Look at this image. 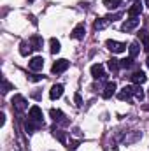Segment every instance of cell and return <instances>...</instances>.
Returning <instances> with one entry per match:
<instances>
[{"instance_id": "obj_1", "label": "cell", "mask_w": 149, "mask_h": 151, "mask_svg": "<svg viewBox=\"0 0 149 151\" xmlns=\"http://www.w3.org/2000/svg\"><path fill=\"white\" fill-rule=\"evenodd\" d=\"M69 60H65V58H62V60H56L54 63H53V67H51V70H53V74H62V72H65L67 69H69Z\"/></svg>"}, {"instance_id": "obj_2", "label": "cell", "mask_w": 149, "mask_h": 151, "mask_svg": "<svg viewBox=\"0 0 149 151\" xmlns=\"http://www.w3.org/2000/svg\"><path fill=\"white\" fill-rule=\"evenodd\" d=\"M12 107H16L18 111H25L28 107V102L23 95H14L12 97Z\"/></svg>"}, {"instance_id": "obj_3", "label": "cell", "mask_w": 149, "mask_h": 151, "mask_svg": "<svg viewBox=\"0 0 149 151\" xmlns=\"http://www.w3.org/2000/svg\"><path fill=\"white\" fill-rule=\"evenodd\" d=\"M28 119H32V121H35L39 125H42V111H40L39 106L30 107V111H28Z\"/></svg>"}, {"instance_id": "obj_4", "label": "cell", "mask_w": 149, "mask_h": 151, "mask_svg": "<svg viewBox=\"0 0 149 151\" xmlns=\"http://www.w3.org/2000/svg\"><path fill=\"white\" fill-rule=\"evenodd\" d=\"M139 25H140V21H139L137 18H130V19H126V21L121 25V30H123V32H126V34H130V32H132V30H135Z\"/></svg>"}, {"instance_id": "obj_5", "label": "cell", "mask_w": 149, "mask_h": 151, "mask_svg": "<svg viewBox=\"0 0 149 151\" xmlns=\"http://www.w3.org/2000/svg\"><path fill=\"white\" fill-rule=\"evenodd\" d=\"M133 95H135V86H125V88L117 93V99H119V100H130Z\"/></svg>"}, {"instance_id": "obj_6", "label": "cell", "mask_w": 149, "mask_h": 151, "mask_svg": "<svg viewBox=\"0 0 149 151\" xmlns=\"http://www.w3.org/2000/svg\"><path fill=\"white\" fill-rule=\"evenodd\" d=\"M105 46L111 49L112 53H123V51H125V47H126V44H125V42H117V40H111V39L105 42Z\"/></svg>"}, {"instance_id": "obj_7", "label": "cell", "mask_w": 149, "mask_h": 151, "mask_svg": "<svg viewBox=\"0 0 149 151\" xmlns=\"http://www.w3.org/2000/svg\"><path fill=\"white\" fill-rule=\"evenodd\" d=\"M28 67H30V70H34V72L42 70V67H44V58H42V56H34V58L28 62Z\"/></svg>"}, {"instance_id": "obj_8", "label": "cell", "mask_w": 149, "mask_h": 151, "mask_svg": "<svg viewBox=\"0 0 149 151\" xmlns=\"http://www.w3.org/2000/svg\"><path fill=\"white\" fill-rule=\"evenodd\" d=\"M62 95H63V86H62V84H53V86H51V91H49L51 100H56V99H60Z\"/></svg>"}, {"instance_id": "obj_9", "label": "cell", "mask_w": 149, "mask_h": 151, "mask_svg": "<svg viewBox=\"0 0 149 151\" xmlns=\"http://www.w3.org/2000/svg\"><path fill=\"white\" fill-rule=\"evenodd\" d=\"M116 88H117V86H116V83H114V81H109V83L105 84L104 93H102V95H104V99H111L112 95L116 93Z\"/></svg>"}, {"instance_id": "obj_10", "label": "cell", "mask_w": 149, "mask_h": 151, "mask_svg": "<svg viewBox=\"0 0 149 151\" xmlns=\"http://www.w3.org/2000/svg\"><path fill=\"white\" fill-rule=\"evenodd\" d=\"M91 76L95 77V79H104L105 74H104V67L100 65V63H95L93 67H91Z\"/></svg>"}, {"instance_id": "obj_11", "label": "cell", "mask_w": 149, "mask_h": 151, "mask_svg": "<svg viewBox=\"0 0 149 151\" xmlns=\"http://www.w3.org/2000/svg\"><path fill=\"white\" fill-rule=\"evenodd\" d=\"M49 116L53 118V121H56V123H67L63 118H65V114L62 113L60 109H51L49 111Z\"/></svg>"}, {"instance_id": "obj_12", "label": "cell", "mask_w": 149, "mask_h": 151, "mask_svg": "<svg viewBox=\"0 0 149 151\" xmlns=\"http://www.w3.org/2000/svg\"><path fill=\"white\" fill-rule=\"evenodd\" d=\"M84 34H86V27L81 23V25H77L74 30H72L70 35H72V39H84Z\"/></svg>"}, {"instance_id": "obj_13", "label": "cell", "mask_w": 149, "mask_h": 151, "mask_svg": "<svg viewBox=\"0 0 149 151\" xmlns=\"http://www.w3.org/2000/svg\"><path fill=\"white\" fill-rule=\"evenodd\" d=\"M130 79H132L135 84H142V83L148 81V76L144 74V72H133V74L130 76Z\"/></svg>"}, {"instance_id": "obj_14", "label": "cell", "mask_w": 149, "mask_h": 151, "mask_svg": "<svg viewBox=\"0 0 149 151\" xmlns=\"http://www.w3.org/2000/svg\"><path fill=\"white\" fill-rule=\"evenodd\" d=\"M32 49H34V46H32L30 42H21V44H19V53H21L23 56H28V55L32 53Z\"/></svg>"}, {"instance_id": "obj_15", "label": "cell", "mask_w": 149, "mask_h": 151, "mask_svg": "<svg viewBox=\"0 0 149 151\" xmlns=\"http://www.w3.org/2000/svg\"><path fill=\"white\" fill-rule=\"evenodd\" d=\"M140 12H142V5H140V4H135V5H132V7L128 9V16H130V18H137Z\"/></svg>"}, {"instance_id": "obj_16", "label": "cell", "mask_w": 149, "mask_h": 151, "mask_svg": "<svg viewBox=\"0 0 149 151\" xmlns=\"http://www.w3.org/2000/svg\"><path fill=\"white\" fill-rule=\"evenodd\" d=\"M128 51H130V56H132V58H135V56H137V55L140 53V44H139L137 40H133V42L130 44Z\"/></svg>"}, {"instance_id": "obj_17", "label": "cell", "mask_w": 149, "mask_h": 151, "mask_svg": "<svg viewBox=\"0 0 149 151\" xmlns=\"http://www.w3.org/2000/svg\"><path fill=\"white\" fill-rule=\"evenodd\" d=\"M139 39L142 40V44H144V49L149 53V34L146 32V30H140V32H139Z\"/></svg>"}, {"instance_id": "obj_18", "label": "cell", "mask_w": 149, "mask_h": 151, "mask_svg": "<svg viewBox=\"0 0 149 151\" xmlns=\"http://www.w3.org/2000/svg\"><path fill=\"white\" fill-rule=\"evenodd\" d=\"M49 46H51V53H53V55L60 53V49H62V46H60V40H56L54 37L49 40Z\"/></svg>"}, {"instance_id": "obj_19", "label": "cell", "mask_w": 149, "mask_h": 151, "mask_svg": "<svg viewBox=\"0 0 149 151\" xmlns=\"http://www.w3.org/2000/svg\"><path fill=\"white\" fill-rule=\"evenodd\" d=\"M30 44L34 46V49H42V37L40 35H34V37L30 39Z\"/></svg>"}, {"instance_id": "obj_20", "label": "cell", "mask_w": 149, "mask_h": 151, "mask_svg": "<svg viewBox=\"0 0 149 151\" xmlns=\"http://www.w3.org/2000/svg\"><path fill=\"white\" fill-rule=\"evenodd\" d=\"M121 2H123V0H105V2H104V5H105L107 9H117Z\"/></svg>"}, {"instance_id": "obj_21", "label": "cell", "mask_w": 149, "mask_h": 151, "mask_svg": "<svg viewBox=\"0 0 149 151\" xmlns=\"http://www.w3.org/2000/svg\"><path fill=\"white\" fill-rule=\"evenodd\" d=\"M119 65H121L123 69H130V67L133 65V58H132V56H128V58H123V60H119Z\"/></svg>"}, {"instance_id": "obj_22", "label": "cell", "mask_w": 149, "mask_h": 151, "mask_svg": "<svg viewBox=\"0 0 149 151\" xmlns=\"http://www.w3.org/2000/svg\"><path fill=\"white\" fill-rule=\"evenodd\" d=\"M107 65H109V69H111L112 72H117V70H119V67H121V65H119V60H116V58H111Z\"/></svg>"}, {"instance_id": "obj_23", "label": "cell", "mask_w": 149, "mask_h": 151, "mask_svg": "<svg viewBox=\"0 0 149 151\" xmlns=\"http://www.w3.org/2000/svg\"><path fill=\"white\" fill-rule=\"evenodd\" d=\"M107 23H109V21H107L105 18H104V19H98V21H95L93 28H95V30H102V28H105V27H107Z\"/></svg>"}, {"instance_id": "obj_24", "label": "cell", "mask_w": 149, "mask_h": 151, "mask_svg": "<svg viewBox=\"0 0 149 151\" xmlns=\"http://www.w3.org/2000/svg\"><path fill=\"white\" fill-rule=\"evenodd\" d=\"M137 100H142L144 99V91H142V88H140V84L139 86H135V95H133Z\"/></svg>"}, {"instance_id": "obj_25", "label": "cell", "mask_w": 149, "mask_h": 151, "mask_svg": "<svg viewBox=\"0 0 149 151\" xmlns=\"http://www.w3.org/2000/svg\"><path fill=\"white\" fill-rule=\"evenodd\" d=\"M121 16H123V12H116V14H109L105 19H107V21H116V19H119Z\"/></svg>"}, {"instance_id": "obj_26", "label": "cell", "mask_w": 149, "mask_h": 151, "mask_svg": "<svg viewBox=\"0 0 149 151\" xmlns=\"http://www.w3.org/2000/svg\"><path fill=\"white\" fill-rule=\"evenodd\" d=\"M28 79H30V81H34V83H37V81H42V76L32 74V76H28Z\"/></svg>"}, {"instance_id": "obj_27", "label": "cell", "mask_w": 149, "mask_h": 151, "mask_svg": "<svg viewBox=\"0 0 149 151\" xmlns=\"http://www.w3.org/2000/svg\"><path fill=\"white\" fill-rule=\"evenodd\" d=\"M74 100H75V104H77V106H82V99H81V95H79V93H75Z\"/></svg>"}, {"instance_id": "obj_28", "label": "cell", "mask_w": 149, "mask_h": 151, "mask_svg": "<svg viewBox=\"0 0 149 151\" xmlns=\"http://www.w3.org/2000/svg\"><path fill=\"white\" fill-rule=\"evenodd\" d=\"M9 88H11V84H9L7 81H4V93H7V91H9Z\"/></svg>"}, {"instance_id": "obj_29", "label": "cell", "mask_w": 149, "mask_h": 151, "mask_svg": "<svg viewBox=\"0 0 149 151\" xmlns=\"http://www.w3.org/2000/svg\"><path fill=\"white\" fill-rule=\"evenodd\" d=\"M77 146H79V142H77V141H75V142H70V146H69V150H72V151H74L75 148H77Z\"/></svg>"}, {"instance_id": "obj_30", "label": "cell", "mask_w": 149, "mask_h": 151, "mask_svg": "<svg viewBox=\"0 0 149 151\" xmlns=\"http://www.w3.org/2000/svg\"><path fill=\"white\" fill-rule=\"evenodd\" d=\"M146 5H148V7H149V0H146Z\"/></svg>"}, {"instance_id": "obj_31", "label": "cell", "mask_w": 149, "mask_h": 151, "mask_svg": "<svg viewBox=\"0 0 149 151\" xmlns=\"http://www.w3.org/2000/svg\"><path fill=\"white\" fill-rule=\"evenodd\" d=\"M146 65H148V67H149V58H148V62H146Z\"/></svg>"}]
</instances>
